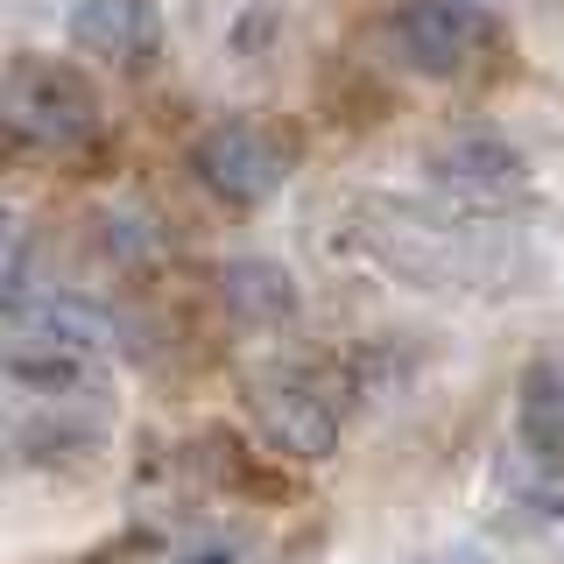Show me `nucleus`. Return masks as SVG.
<instances>
[{
	"label": "nucleus",
	"instance_id": "1",
	"mask_svg": "<svg viewBox=\"0 0 564 564\" xmlns=\"http://www.w3.org/2000/svg\"><path fill=\"white\" fill-rule=\"evenodd\" d=\"M0 113H8V134H14V141L50 149V155H70V149H85V141L99 134V99H93V85H85L70 64H50V57H14V64H8Z\"/></svg>",
	"mask_w": 564,
	"mask_h": 564
},
{
	"label": "nucleus",
	"instance_id": "2",
	"mask_svg": "<svg viewBox=\"0 0 564 564\" xmlns=\"http://www.w3.org/2000/svg\"><path fill=\"white\" fill-rule=\"evenodd\" d=\"M191 170L226 205H269L290 184V149L269 128H254V120H219V128H205L191 141Z\"/></svg>",
	"mask_w": 564,
	"mask_h": 564
},
{
	"label": "nucleus",
	"instance_id": "3",
	"mask_svg": "<svg viewBox=\"0 0 564 564\" xmlns=\"http://www.w3.org/2000/svg\"><path fill=\"white\" fill-rule=\"evenodd\" d=\"M487 14L480 0H410L395 14V50L402 64L423 70V78H458L487 57Z\"/></svg>",
	"mask_w": 564,
	"mask_h": 564
},
{
	"label": "nucleus",
	"instance_id": "4",
	"mask_svg": "<svg viewBox=\"0 0 564 564\" xmlns=\"http://www.w3.org/2000/svg\"><path fill=\"white\" fill-rule=\"evenodd\" d=\"M8 346H43V352H78V360H106L120 346V317L99 311L93 296L70 290H29L8 304Z\"/></svg>",
	"mask_w": 564,
	"mask_h": 564
},
{
	"label": "nucleus",
	"instance_id": "5",
	"mask_svg": "<svg viewBox=\"0 0 564 564\" xmlns=\"http://www.w3.org/2000/svg\"><path fill=\"white\" fill-rule=\"evenodd\" d=\"M70 43L99 64L134 70L163 50V14H155V0H78L70 8Z\"/></svg>",
	"mask_w": 564,
	"mask_h": 564
},
{
	"label": "nucleus",
	"instance_id": "6",
	"mask_svg": "<svg viewBox=\"0 0 564 564\" xmlns=\"http://www.w3.org/2000/svg\"><path fill=\"white\" fill-rule=\"evenodd\" d=\"M261 423H269V437L282 452L296 458H325L332 445H339V402H332V388L317 375H282L261 388Z\"/></svg>",
	"mask_w": 564,
	"mask_h": 564
},
{
	"label": "nucleus",
	"instance_id": "7",
	"mask_svg": "<svg viewBox=\"0 0 564 564\" xmlns=\"http://www.w3.org/2000/svg\"><path fill=\"white\" fill-rule=\"evenodd\" d=\"M431 176H437V184H452L458 198H508V191H522V184H529V163H522L516 141L473 128V134L437 141Z\"/></svg>",
	"mask_w": 564,
	"mask_h": 564
},
{
	"label": "nucleus",
	"instance_id": "8",
	"mask_svg": "<svg viewBox=\"0 0 564 564\" xmlns=\"http://www.w3.org/2000/svg\"><path fill=\"white\" fill-rule=\"evenodd\" d=\"M516 423H522V445L536 458H564V352L536 360L516 388Z\"/></svg>",
	"mask_w": 564,
	"mask_h": 564
},
{
	"label": "nucleus",
	"instance_id": "9",
	"mask_svg": "<svg viewBox=\"0 0 564 564\" xmlns=\"http://www.w3.org/2000/svg\"><path fill=\"white\" fill-rule=\"evenodd\" d=\"M226 296L254 317H290L296 311V290L275 261H234V269H226Z\"/></svg>",
	"mask_w": 564,
	"mask_h": 564
}]
</instances>
